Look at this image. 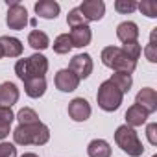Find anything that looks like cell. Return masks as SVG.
<instances>
[{"label": "cell", "instance_id": "obj_10", "mask_svg": "<svg viewBox=\"0 0 157 157\" xmlns=\"http://www.w3.org/2000/svg\"><path fill=\"white\" fill-rule=\"evenodd\" d=\"M54 83L56 87L61 91V93H72L78 89V85H80V80H78V76L74 72H70L68 68H63L56 74L54 78Z\"/></svg>", "mask_w": 157, "mask_h": 157}, {"label": "cell", "instance_id": "obj_7", "mask_svg": "<svg viewBox=\"0 0 157 157\" xmlns=\"http://www.w3.org/2000/svg\"><path fill=\"white\" fill-rule=\"evenodd\" d=\"M93 67H94L93 65V57L89 54H78L68 63V70L78 76V80H85V78H89L91 72H93Z\"/></svg>", "mask_w": 157, "mask_h": 157}, {"label": "cell", "instance_id": "obj_16", "mask_svg": "<svg viewBox=\"0 0 157 157\" xmlns=\"http://www.w3.org/2000/svg\"><path fill=\"white\" fill-rule=\"evenodd\" d=\"M59 11H61V8H59V4L56 0H39L35 4V13L41 19H48V21L57 19Z\"/></svg>", "mask_w": 157, "mask_h": 157}, {"label": "cell", "instance_id": "obj_27", "mask_svg": "<svg viewBox=\"0 0 157 157\" xmlns=\"http://www.w3.org/2000/svg\"><path fill=\"white\" fill-rule=\"evenodd\" d=\"M137 10H140L142 15H146L150 19H155L157 17V4L151 2V0H142L140 4H137Z\"/></svg>", "mask_w": 157, "mask_h": 157}, {"label": "cell", "instance_id": "obj_28", "mask_svg": "<svg viewBox=\"0 0 157 157\" xmlns=\"http://www.w3.org/2000/svg\"><path fill=\"white\" fill-rule=\"evenodd\" d=\"M115 10L118 13L128 15V13H133L137 10V2H133V0H117V2H115Z\"/></svg>", "mask_w": 157, "mask_h": 157}, {"label": "cell", "instance_id": "obj_4", "mask_svg": "<svg viewBox=\"0 0 157 157\" xmlns=\"http://www.w3.org/2000/svg\"><path fill=\"white\" fill-rule=\"evenodd\" d=\"M115 142L118 144V148H122L124 153H128L129 157H140L144 153V146L137 135V131L129 126H118L115 131Z\"/></svg>", "mask_w": 157, "mask_h": 157}, {"label": "cell", "instance_id": "obj_8", "mask_svg": "<svg viewBox=\"0 0 157 157\" xmlns=\"http://www.w3.org/2000/svg\"><path fill=\"white\" fill-rule=\"evenodd\" d=\"M82 11L83 19L87 22H94V21H100L105 13V4L102 0H83L82 6L78 8Z\"/></svg>", "mask_w": 157, "mask_h": 157}, {"label": "cell", "instance_id": "obj_23", "mask_svg": "<svg viewBox=\"0 0 157 157\" xmlns=\"http://www.w3.org/2000/svg\"><path fill=\"white\" fill-rule=\"evenodd\" d=\"M15 118L19 120V126H32V124L41 122V120H39V115H37L33 109H30V107H22V109L15 115Z\"/></svg>", "mask_w": 157, "mask_h": 157}, {"label": "cell", "instance_id": "obj_20", "mask_svg": "<svg viewBox=\"0 0 157 157\" xmlns=\"http://www.w3.org/2000/svg\"><path fill=\"white\" fill-rule=\"evenodd\" d=\"M15 120V113L11 107H0V140H4L11 131V122Z\"/></svg>", "mask_w": 157, "mask_h": 157}, {"label": "cell", "instance_id": "obj_31", "mask_svg": "<svg viewBox=\"0 0 157 157\" xmlns=\"http://www.w3.org/2000/svg\"><path fill=\"white\" fill-rule=\"evenodd\" d=\"M157 124H148V128H146V137H148V140H150V144L151 146H155L157 144Z\"/></svg>", "mask_w": 157, "mask_h": 157}, {"label": "cell", "instance_id": "obj_17", "mask_svg": "<svg viewBox=\"0 0 157 157\" xmlns=\"http://www.w3.org/2000/svg\"><path fill=\"white\" fill-rule=\"evenodd\" d=\"M24 91L30 98H41L46 93V80L43 76L28 78V80H24Z\"/></svg>", "mask_w": 157, "mask_h": 157}, {"label": "cell", "instance_id": "obj_26", "mask_svg": "<svg viewBox=\"0 0 157 157\" xmlns=\"http://www.w3.org/2000/svg\"><path fill=\"white\" fill-rule=\"evenodd\" d=\"M67 22H68V26H70V28H76V26H83V24H87V21L83 19L82 11L78 10V8H74V10H70V11H68V15H67Z\"/></svg>", "mask_w": 157, "mask_h": 157}, {"label": "cell", "instance_id": "obj_2", "mask_svg": "<svg viewBox=\"0 0 157 157\" xmlns=\"http://www.w3.org/2000/svg\"><path fill=\"white\" fill-rule=\"evenodd\" d=\"M46 70H48V59L43 54H33V56L19 59L15 63V74L22 82L28 80V78H37V76L44 78Z\"/></svg>", "mask_w": 157, "mask_h": 157}, {"label": "cell", "instance_id": "obj_22", "mask_svg": "<svg viewBox=\"0 0 157 157\" xmlns=\"http://www.w3.org/2000/svg\"><path fill=\"white\" fill-rule=\"evenodd\" d=\"M28 44L33 48V50H44L50 46V39L44 32H39V30H32L30 35H28Z\"/></svg>", "mask_w": 157, "mask_h": 157}, {"label": "cell", "instance_id": "obj_14", "mask_svg": "<svg viewBox=\"0 0 157 157\" xmlns=\"http://www.w3.org/2000/svg\"><path fill=\"white\" fill-rule=\"evenodd\" d=\"M68 37H70V41H72V46H76V48H83V46H87V44L91 43L93 32H91L89 24H83V26H76V28H72L70 33H68Z\"/></svg>", "mask_w": 157, "mask_h": 157}, {"label": "cell", "instance_id": "obj_11", "mask_svg": "<svg viewBox=\"0 0 157 157\" xmlns=\"http://www.w3.org/2000/svg\"><path fill=\"white\" fill-rule=\"evenodd\" d=\"M135 104L140 105L148 115L155 113L157 111V93H155V89H150V87L140 89L135 96Z\"/></svg>", "mask_w": 157, "mask_h": 157}, {"label": "cell", "instance_id": "obj_33", "mask_svg": "<svg viewBox=\"0 0 157 157\" xmlns=\"http://www.w3.org/2000/svg\"><path fill=\"white\" fill-rule=\"evenodd\" d=\"M0 59H2V52H0Z\"/></svg>", "mask_w": 157, "mask_h": 157}, {"label": "cell", "instance_id": "obj_34", "mask_svg": "<svg viewBox=\"0 0 157 157\" xmlns=\"http://www.w3.org/2000/svg\"><path fill=\"white\" fill-rule=\"evenodd\" d=\"M151 157H157V155H151Z\"/></svg>", "mask_w": 157, "mask_h": 157}, {"label": "cell", "instance_id": "obj_32", "mask_svg": "<svg viewBox=\"0 0 157 157\" xmlns=\"http://www.w3.org/2000/svg\"><path fill=\"white\" fill-rule=\"evenodd\" d=\"M21 157H39V155H35V153H24V155H21Z\"/></svg>", "mask_w": 157, "mask_h": 157}, {"label": "cell", "instance_id": "obj_6", "mask_svg": "<svg viewBox=\"0 0 157 157\" xmlns=\"http://www.w3.org/2000/svg\"><path fill=\"white\" fill-rule=\"evenodd\" d=\"M6 24L10 30H24L28 24V11L21 2H10L8 0V13Z\"/></svg>", "mask_w": 157, "mask_h": 157}, {"label": "cell", "instance_id": "obj_30", "mask_svg": "<svg viewBox=\"0 0 157 157\" xmlns=\"http://www.w3.org/2000/svg\"><path fill=\"white\" fill-rule=\"evenodd\" d=\"M0 157H17V148H15V144L0 142Z\"/></svg>", "mask_w": 157, "mask_h": 157}, {"label": "cell", "instance_id": "obj_18", "mask_svg": "<svg viewBox=\"0 0 157 157\" xmlns=\"http://www.w3.org/2000/svg\"><path fill=\"white\" fill-rule=\"evenodd\" d=\"M148 113L140 107V105H137V104H133L131 107H128V111H126V126H129V128H139V126H142L146 120H148Z\"/></svg>", "mask_w": 157, "mask_h": 157}, {"label": "cell", "instance_id": "obj_19", "mask_svg": "<svg viewBox=\"0 0 157 157\" xmlns=\"http://www.w3.org/2000/svg\"><path fill=\"white\" fill-rule=\"evenodd\" d=\"M89 157H111V146L104 139H94L87 146Z\"/></svg>", "mask_w": 157, "mask_h": 157}, {"label": "cell", "instance_id": "obj_12", "mask_svg": "<svg viewBox=\"0 0 157 157\" xmlns=\"http://www.w3.org/2000/svg\"><path fill=\"white\" fill-rule=\"evenodd\" d=\"M24 46L17 37H10V35H2L0 37V52L2 57H19L22 54Z\"/></svg>", "mask_w": 157, "mask_h": 157}, {"label": "cell", "instance_id": "obj_15", "mask_svg": "<svg viewBox=\"0 0 157 157\" xmlns=\"http://www.w3.org/2000/svg\"><path fill=\"white\" fill-rule=\"evenodd\" d=\"M117 37L124 44L126 43H135L139 39V26L131 21H124L117 26Z\"/></svg>", "mask_w": 157, "mask_h": 157}, {"label": "cell", "instance_id": "obj_3", "mask_svg": "<svg viewBox=\"0 0 157 157\" xmlns=\"http://www.w3.org/2000/svg\"><path fill=\"white\" fill-rule=\"evenodd\" d=\"M102 63L115 72H126V74H131L137 68V61H131L122 52L120 46H105L102 50Z\"/></svg>", "mask_w": 157, "mask_h": 157}, {"label": "cell", "instance_id": "obj_1", "mask_svg": "<svg viewBox=\"0 0 157 157\" xmlns=\"http://www.w3.org/2000/svg\"><path fill=\"white\" fill-rule=\"evenodd\" d=\"M13 140L15 144H21V146H28V144L43 146L50 140V129L43 122L32 124V126H17L13 131Z\"/></svg>", "mask_w": 157, "mask_h": 157}, {"label": "cell", "instance_id": "obj_24", "mask_svg": "<svg viewBox=\"0 0 157 157\" xmlns=\"http://www.w3.org/2000/svg\"><path fill=\"white\" fill-rule=\"evenodd\" d=\"M74 46H72V41H70V37H68V33H61V35H57L56 39H54V52L56 54H68L70 50H72Z\"/></svg>", "mask_w": 157, "mask_h": 157}, {"label": "cell", "instance_id": "obj_25", "mask_svg": "<svg viewBox=\"0 0 157 157\" xmlns=\"http://www.w3.org/2000/svg\"><path fill=\"white\" fill-rule=\"evenodd\" d=\"M122 52H124L131 61H137V59L140 57V54H142V46L139 44V41H135V43H126V44L122 46Z\"/></svg>", "mask_w": 157, "mask_h": 157}, {"label": "cell", "instance_id": "obj_13", "mask_svg": "<svg viewBox=\"0 0 157 157\" xmlns=\"http://www.w3.org/2000/svg\"><path fill=\"white\" fill-rule=\"evenodd\" d=\"M19 87L13 82H4L0 85V107H11L19 102Z\"/></svg>", "mask_w": 157, "mask_h": 157}, {"label": "cell", "instance_id": "obj_9", "mask_svg": "<svg viewBox=\"0 0 157 157\" xmlns=\"http://www.w3.org/2000/svg\"><path fill=\"white\" fill-rule=\"evenodd\" d=\"M93 109H91V104L85 100V98H74L70 104H68V117L74 120V122H85L89 117H91Z\"/></svg>", "mask_w": 157, "mask_h": 157}, {"label": "cell", "instance_id": "obj_5", "mask_svg": "<svg viewBox=\"0 0 157 157\" xmlns=\"http://www.w3.org/2000/svg\"><path fill=\"white\" fill-rule=\"evenodd\" d=\"M122 100H124V94H122L109 80L104 82V83L98 87L96 102H98L100 109H104V111H107V113H113V111H117V109L120 107Z\"/></svg>", "mask_w": 157, "mask_h": 157}, {"label": "cell", "instance_id": "obj_29", "mask_svg": "<svg viewBox=\"0 0 157 157\" xmlns=\"http://www.w3.org/2000/svg\"><path fill=\"white\" fill-rule=\"evenodd\" d=\"M155 32H157V28H153L151 37H150V43H148V46L144 48L146 59H148L150 63H155V61H157V52H155Z\"/></svg>", "mask_w": 157, "mask_h": 157}, {"label": "cell", "instance_id": "obj_21", "mask_svg": "<svg viewBox=\"0 0 157 157\" xmlns=\"http://www.w3.org/2000/svg\"><path fill=\"white\" fill-rule=\"evenodd\" d=\"M109 82H111L122 94H126V93L131 89V85H133L131 74H126V72H115V74H111Z\"/></svg>", "mask_w": 157, "mask_h": 157}]
</instances>
